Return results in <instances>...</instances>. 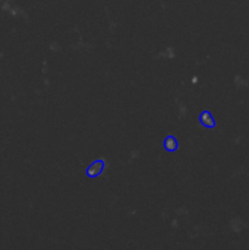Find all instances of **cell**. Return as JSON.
Wrapping results in <instances>:
<instances>
[{
  "label": "cell",
  "instance_id": "1",
  "mask_svg": "<svg viewBox=\"0 0 249 250\" xmlns=\"http://www.w3.org/2000/svg\"><path fill=\"white\" fill-rule=\"evenodd\" d=\"M103 168H104V161L99 160V161H94L92 165L88 167L87 170V175L89 177H95V176H99L102 173Z\"/></svg>",
  "mask_w": 249,
  "mask_h": 250
},
{
  "label": "cell",
  "instance_id": "2",
  "mask_svg": "<svg viewBox=\"0 0 249 250\" xmlns=\"http://www.w3.org/2000/svg\"><path fill=\"white\" fill-rule=\"evenodd\" d=\"M199 120H200V122H202V125H204L205 127H209V128H211V127L215 126L214 119H212V116L208 111L202 112Z\"/></svg>",
  "mask_w": 249,
  "mask_h": 250
},
{
  "label": "cell",
  "instance_id": "3",
  "mask_svg": "<svg viewBox=\"0 0 249 250\" xmlns=\"http://www.w3.org/2000/svg\"><path fill=\"white\" fill-rule=\"evenodd\" d=\"M164 146H165L166 150H168V151L177 150V148H178L177 141H176V138H173L172 136H168L167 138L165 139V142H164Z\"/></svg>",
  "mask_w": 249,
  "mask_h": 250
}]
</instances>
